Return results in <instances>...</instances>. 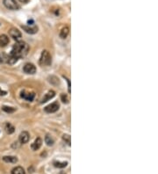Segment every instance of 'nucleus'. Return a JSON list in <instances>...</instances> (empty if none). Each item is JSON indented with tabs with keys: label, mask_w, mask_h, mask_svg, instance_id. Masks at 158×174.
<instances>
[{
	"label": "nucleus",
	"mask_w": 158,
	"mask_h": 174,
	"mask_svg": "<svg viewBox=\"0 0 158 174\" xmlns=\"http://www.w3.org/2000/svg\"><path fill=\"white\" fill-rule=\"evenodd\" d=\"M29 51V46L24 41H18L13 46L12 50L11 52V55L14 56L15 58L19 59L21 57H25Z\"/></svg>",
	"instance_id": "1"
},
{
	"label": "nucleus",
	"mask_w": 158,
	"mask_h": 174,
	"mask_svg": "<svg viewBox=\"0 0 158 174\" xmlns=\"http://www.w3.org/2000/svg\"><path fill=\"white\" fill-rule=\"evenodd\" d=\"M51 62H52V58H51L49 52L47 50H43L41 53V55H40V64L50 65Z\"/></svg>",
	"instance_id": "2"
},
{
	"label": "nucleus",
	"mask_w": 158,
	"mask_h": 174,
	"mask_svg": "<svg viewBox=\"0 0 158 174\" xmlns=\"http://www.w3.org/2000/svg\"><path fill=\"white\" fill-rule=\"evenodd\" d=\"M3 2H4L5 6L10 10H19V5L16 2V0H4Z\"/></svg>",
	"instance_id": "3"
},
{
	"label": "nucleus",
	"mask_w": 158,
	"mask_h": 174,
	"mask_svg": "<svg viewBox=\"0 0 158 174\" xmlns=\"http://www.w3.org/2000/svg\"><path fill=\"white\" fill-rule=\"evenodd\" d=\"M59 107H60V105H59V103H58V102H54V103H52V104H50V105H48L47 106H46L45 112L48 113V114L54 113V112L58 111Z\"/></svg>",
	"instance_id": "4"
},
{
	"label": "nucleus",
	"mask_w": 158,
	"mask_h": 174,
	"mask_svg": "<svg viewBox=\"0 0 158 174\" xmlns=\"http://www.w3.org/2000/svg\"><path fill=\"white\" fill-rule=\"evenodd\" d=\"M23 69L24 72L26 74H34L36 72V68L33 63H26Z\"/></svg>",
	"instance_id": "5"
},
{
	"label": "nucleus",
	"mask_w": 158,
	"mask_h": 174,
	"mask_svg": "<svg viewBox=\"0 0 158 174\" xmlns=\"http://www.w3.org/2000/svg\"><path fill=\"white\" fill-rule=\"evenodd\" d=\"M9 34L12 38H13L14 40H19V38H21V33L18 30L17 28H11L9 30Z\"/></svg>",
	"instance_id": "6"
},
{
	"label": "nucleus",
	"mask_w": 158,
	"mask_h": 174,
	"mask_svg": "<svg viewBox=\"0 0 158 174\" xmlns=\"http://www.w3.org/2000/svg\"><path fill=\"white\" fill-rule=\"evenodd\" d=\"M34 96H35V94L33 92H28L26 91H23L21 92V97L27 101H33L34 98Z\"/></svg>",
	"instance_id": "7"
},
{
	"label": "nucleus",
	"mask_w": 158,
	"mask_h": 174,
	"mask_svg": "<svg viewBox=\"0 0 158 174\" xmlns=\"http://www.w3.org/2000/svg\"><path fill=\"white\" fill-rule=\"evenodd\" d=\"M29 134L28 132L26 131H23L22 133L19 135V143L21 144H26L28 141H29Z\"/></svg>",
	"instance_id": "8"
},
{
	"label": "nucleus",
	"mask_w": 158,
	"mask_h": 174,
	"mask_svg": "<svg viewBox=\"0 0 158 174\" xmlns=\"http://www.w3.org/2000/svg\"><path fill=\"white\" fill-rule=\"evenodd\" d=\"M24 30L26 31L27 34H35L36 32L38 31V27H29V26H22L21 27Z\"/></svg>",
	"instance_id": "9"
},
{
	"label": "nucleus",
	"mask_w": 158,
	"mask_h": 174,
	"mask_svg": "<svg viewBox=\"0 0 158 174\" xmlns=\"http://www.w3.org/2000/svg\"><path fill=\"white\" fill-rule=\"evenodd\" d=\"M54 95H55V92H54V91H49L47 94H46L45 96H44V98L41 99V103H45L47 101H48L49 99H51L52 98H54Z\"/></svg>",
	"instance_id": "10"
},
{
	"label": "nucleus",
	"mask_w": 158,
	"mask_h": 174,
	"mask_svg": "<svg viewBox=\"0 0 158 174\" xmlns=\"http://www.w3.org/2000/svg\"><path fill=\"white\" fill-rule=\"evenodd\" d=\"M41 144H42L41 139H40V137H38L37 139L34 141V143L32 144V149H33V151H37V150H39V149L40 148Z\"/></svg>",
	"instance_id": "11"
},
{
	"label": "nucleus",
	"mask_w": 158,
	"mask_h": 174,
	"mask_svg": "<svg viewBox=\"0 0 158 174\" xmlns=\"http://www.w3.org/2000/svg\"><path fill=\"white\" fill-rule=\"evenodd\" d=\"M9 43V38L7 35L2 34L0 35V47H5Z\"/></svg>",
	"instance_id": "12"
},
{
	"label": "nucleus",
	"mask_w": 158,
	"mask_h": 174,
	"mask_svg": "<svg viewBox=\"0 0 158 174\" xmlns=\"http://www.w3.org/2000/svg\"><path fill=\"white\" fill-rule=\"evenodd\" d=\"M3 160L6 163H12V164H15L18 162V158L16 157H12V156H6V157H4Z\"/></svg>",
	"instance_id": "13"
},
{
	"label": "nucleus",
	"mask_w": 158,
	"mask_h": 174,
	"mask_svg": "<svg viewBox=\"0 0 158 174\" xmlns=\"http://www.w3.org/2000/svg\"><path fill=\"white\" fill-rule=\"evenodd\" d=\"M68 33H69V28L68 27H63L60 32V37L62 39H65L68 35Z\"/></svg>",
	"instance_id": "14"
},
{
	"label": "nucleus",
	"mask_w": 158,
	"mask_h": 174,
	"mask_svg": "<svg viewBox=\"0 0 158 174\" xmlns=\"http://www.w3.org/2000/svg\"><path fill=\"white\" fill-rule=\"evenodd\" d=\"M5 131L7 132L8 134H12L14 132V130H15L14 127L12 124H10V123H6L5 125Z\"/></svg>",
	"instance_id": "15"
},
{
	"label": "nucleus",
	"mask_w": 158,
	"mask_h": 174,
	"mask_svg": "<svg viewBox=\"0 0 158 174\" xmlns=\"http://www.w3.org/2000/svg\"><path fill=\"white\" fill-rule=\"evenodd\" d=\"M45 142L48 146H52L53 144H54V138L50 135H47L45 136Z\"/></svg>",
	"instance_id": "16"
},
{
	"label": "nucleus",
	"mask_w": 158,
	"mask_h": 174,
	"mask_svg": "<svg viewBox=\"0 0 158 174\" xmlns=\"http://www.w3.org/2000/svg\"><path fill=\"white\" fill-rule=\"evenodd\" d=\"M12 174H25V170L21 166H18L12 170Z\"/></svg>",
	"instance_id": "17"
},
{
	"label": "nucleus",
	"mask_w": 158,
	"mask_h": 174,
	"mask_svg": "<svg viewBox=\"0 0 158 174\" xmlns=\"http://www.w3.org/2000/svg\"><path fill=\"white\" fill-rule=\"evenodd\" d=\"M54 165L55 167H58V168H64V167L67 166L68 163L67 162H54Z\"/></svg>",
	"instance_id": "18"
},
{
	"label": "nucleus",
	"mask_w": 158,
	"mask_h": 174,
	"mask_svg": "<svg viewBox=\"0 0 158 174\" xmlns=\"http://www.w3.org/2000/svg\"><path fill=\"white\" fill-rule=\"evenodd\" d=\"M62 139H63V141L68 144V145H70V144H71V137H70V136L68 135V134H64V135L62 136Z\"/></svg>",
	"instance_id": "19"
},
{
	"label": "nucleus",
	"mask_w": 158,
	"mask_h": 174,
	"mask_svg": "<svg viewBox=\"0 0 158 174\" xmlns=\"http://www.w3.org/2000/svg\"><path fill=\"white\" fill-rule=\"evenodd\" d=\"M49 82L53 84H54V85H57V84H59V79L56 76H52L49 77Z\"/></svg>",
	"instance_id": "20"
},
{
	"label": "nucleus",
	"mask_w": 158,
	"mask_h": 174,
	"mask_svg": "<svg viewBox=\"0 0 158 174\" xmlns=\"http://www.w3.org/2000/svg\"><path fill=\"white\" fill-rule=\"evenodd\" d=\"M3 110L5 111V112H6V113H9V114H11V113H13V112H15V108H13V107H10V106H3Z\"/></svg>",
	"instance_id": "21"
},
{
	"label": "nucleus",
	"mask_w": 158,
	"mask_h": 174,
	"mask_svg": "<svg viewBox=\"0 0 158 174\" xmlns=\"http://www.w3.org/2000/svg\"><path fill=\"white\" fill-rule=\"evenodd\" d=\"M61 100H62V102H64V103H68V97H67V95L62 94V95H61Z\"/></svg>",
	"instance_id": "22"
},
{
	"label": "nucleus",
	"mask_w": 158,
	"mask_h": 174,
	"mask_svg": "<svg viewBox=\"0 0 158 174\" xmlns=\"http://www.w3.org/2000/svg\"><path fill=\"white\" fill-rule=\"evenodd\" d=\"M6 94V91H3L2 89H0V96H5Z\"/></svg>",
	"instance_id": "23"
},
{
	"label": "nucleus",
	"mask_w": 158,
	"mask_h": 174,
	"mask_svg": "<svg viewBox=\"0 0 158 174\" xmlns=\"http://www.w3.org/2000/svg\"><path fill=\"white\" fill-rule=\"evenodd\" d=\"M19 2H21L23 4H26V3L29 2V0H19Z\"/></svg>",
	"instance_id": "24"
},
{
	"label": "nucleus",
	"mask_w": 158,
	"mask_h": 174,
	"mask_svg": "<svg viewBox=\"0 0 158 174\" xmlns=\"http://www.w3.org/2000/svg\"><path fill=\"white\" fill-rule=\"evenodd\" d=\"M4 57H3V55H0V63L4 62Z\"/></svg>",
	"instance_id": "25"
},
{
	"label": "nucleus",
	"mask_w": 158,
	"mask_h": 174,
	"mask_svg": "<svg viewBox=\"0 0 158 174\" xmlns=\"http://www.w3.org/2000/svg\"><path fill=\"white\" fill-rule=\"evenodd\" d=\"M58 174H66L65 172H61L60 173H58Z\"/></svg>",
	"instance_id": "26"
}]
</instances>
